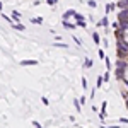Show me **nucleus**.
<instances>
[{"label":"nucleus","instance_id":"obj_1","mask_svg":"<svg viewBox=\"0 0 128 128\" xmlns=\"http://www.w3.org/2000/svg\"><path fill=\"white\" fill-rule=\"evenodd\" d=\"M116 55H118V58L128 56V41L116 40Z\"/></svg>","mask_w":128,"mask_h":128},{"label":"nucleus","instance_id":"obj_2","mask_svg":"<svg viewBox=\"0 0 128 128\" xmlns=\"http://www.w3.org/2000/svg\"><path fill=\"white\" fill-rule=\"evenodd\" d=\"M74 19L77 20V22H75V24H77V28H82V29H87V22H86V17H84L82 14H79V12H77V14L74 16Z\"/></svg>","mask_w":128,"mask_h":128},{"label":"nucleus","instance_id":"obj_3","mask_svg":"<svg viewBox=\"0 0 128 128\" xmlns=\"http://www.w3.org/2000/svg\"><path fill=\"white\" fill-rule=\"evenodd\" d=\"M116 19L120 20V22H126L128 20V9H121L118 12V16H116Z\"/></svg>","mask_w":128,"mask_h":128},{"label":"nucleus","instance_id":"obj_4","mask_svg":"<svg viewBox=\"0 0 128 128\" xmlns=\"http://www.w3.org/2000/svg\"><path fill=\"white\" fill-rule=\"evenodd\" d=\"M125 72H126V68L116 67V68H114V77H116L118 80H125Z\"/></svg>","mask_w":128,"mask_h":128},{"label":"nucleus","instance_id":"obj_5","mask_svg":"<svg viewBox=\"0 0 128 128\" xmlns=\"http://www.w3.org/2000/svg\"><path fill=\"white\" fill-rule=\"evenodd\" d=\"M109 26V19H108V16H102L101 19L96 22V28H108Z\"/></svg>","mask_w":128,"mask_h":128},{"label":"nucleus","instance_id":"obj_6","mask_svg":"<svg viewBox=\"0 0 128 128\" xmlns=\"http://www.w3.org/2000/svg\"><path fill=\"white\" fill-rule=\"evenodd\" d=\"M75 14H77V10H75V9H68V10H65V12H63V16H62V19L68 20L70 17H74Z\"/></svg>","mask_w":128,"mask_h":128},{"label":"nucleus","instance_id":"obj_7","mask_svg":"<svg viewBox=\"0 0 128 128\" xmlns=\"http://www.w3.org/2000/svg\"><path fill=\"white\" fill-rule=\"evenodd\" d=\"M19 63H20V67H32V65H38L40 62L38 60H20Z\"/></svg>","mask_w":128,"mask_h":128},{"label":"nucleus","instance_id":"obj_8","mask_svg":"<svg viewBox=\"0 0 128 128\" xmlns=\"http://www.w3.org/2000/svg\"><path fill=\"white\" fill-rule=\"evenodd\" d=\"M106 106H108V101H102V104H101V111H99V118H101V121L106 120Z\"/></svg>","mask_w":128,"mask_h":128},{"label":"nucleus","instance_id":"obj_9","mask_svg":"<svg viewBox=\"0 0 128 128\" xmlns=\"http://www.w3.org/2000/svg\"><path fill=\"white\" fill-rule=\"evenodd\" d=\"M62 26H63L65 29H68V31H74L77 28V24H72V22H68V20H65V19H62Z\"/></svg>","mask_w":128,"mask_h":128},{"label":"nucleus","instance_id":"obj_10","mask_svg":"<svg viewBox=\"0 0 128 128\" xmlns=\"http://www.w3.org/2000/svg\"><path fill=\"white\" fill-rule=\"evenodd\" d=\"M90 36H92V41H94V44H101V34H99L98 31H94Z\"/></svg>","mask_w":128,"mask_h":128},{"label":"nucleus","instance_id":"obj_11","mask_svg":"<svg viewBox=\"0 0 128 128\" xmlns=\"http://www.w3.org/2000/svg\"><path fill=\"white\" fill-rule=\"evenodd\" d=\"M118 7H116V4L114 2H109V4H106V14H109V12H113V10H116Z\"/></svg>","mask_w":128,"mask_h":128},{"label":"nucleus","instance_id":"obj_12","mask_svg":"<svg viewBox=\"0 0 128 128\" xmlns=\"http://www.w3.org/2000/svg\"><path fill=\"white\" fill-rule=\"evenodd\" d=\"M92 65H94V62H92V58H89V56H86V58H84V68H92Z\"/></svg>","mask_w":128,"mask_h":128},{"label":"nucleus","instance_id":"obj_13","mask_svg":"<svg viewBox=\"0 0 128 128\" xmlns=\"http://www.w3.org/2000/svg\"><path fill=\"white\" fill-rule=\"evenodd\" d=\"M116 7H118L120 10H121V9H128V2H126V0H120L118 4H116Z\"/></svg>","mask_w":128,"mask_h":128},{"label":"nucleus","instance_id":"obj_14","mask_svg":"<svg viewBox=\"0 0 128 128\" xmlns=\"http://www.w3.org/2000/svg\"><path fill=\"white\" fill-rule=\"evenodd\" d=\"M12 19H14V22H20V12L19 10H14L12 12Z\"/></svg>","mask_w":128,"mask_h":128},{"label":"nucleus","instance_id":"obj_15","mask_svg":"<svg viewBox=\"0 0 128 128\" xmlns=\"http://www.w3.org/2000/svg\"><path fill=\"white\" fill-rule=\"evenodd\" d=\"M31 22L36 24V26H41L43 24V17H31Z\"/></svg>","mask_w":128,"mask_h":128},{"label":"nucleus","instance_id":"obj_16","mask_svg":"<svg viewBox=\"0 0 128 128\" xmlns=\"http://www.w3.org/2000/svg\"><path fill=\"white\" fill-rule=\"evenodd\" d=\"M53 46H55V48H63V50H67V48H68V46H67L65 43H60V41H56V43H53Z\"/></svg>","mask_w":128,"mask_h":128},{"label":"nucleus","instance_id":"obj_17","mask_svg":"<svg viewBox=\"0 0 128 128\" xmlns=\"http://www.w3.org/2000/svg\"><path fill=\"white\" fill-rule=\"evenodd\" d=\"M102 82H104L102 75H99V77H98V82H96V89H101V87H102Z\"/></svg>","mask_w":128,"mask_h":128},{"label":"nucleus","instance_id":"obj_18","mask_svg":"<svg viewBox=\"0 0 128 128\" xmlns=\"http://www.w3.org/2000/svg\"><path fill=\"white\" fill-rule=\"evenodd\" d=\"M74 106H75V109H77V111H80V108H82V102H80V99H74Z\"/></svg>","mask_w":128,"mask_h":128},{"label":"nucleus","instance_id":"obj_19","mask_svg":"<svg viewBox=\"0 0 128 128\" xmlns=\"http://www.w3.org/2000/svg\"><path fill=\"white\" fill-rule=\"evenodd\" d=\"M87 5L90 9H96L98 7V0H87Z\"/></svg>","mask_w":128,"mask_h":128},{"label":"nucleus","instance_id":"obj_20","mask_svg":"<svg viewBox=\"0 0 128 128\" xmlns=\"http://www.w3.org/2000/svg\"><path fill=\"white\" fill-rule=\"evenodd\" d=\"M104 65H106V70H111L113 68V63H111V60L106 56V60H104Z\"/></svg>","mask_w":128,"mask_h":128},{"label":"nucleus","instance_id":"obj_21","mask_svg":"<svg viewBox=\"0 0 128 128\" xmlns=\"http://www.w3.org/2000/svg\"><path fill=\"white\" fill-rule=\"evenodd\" d=\"M12 28H14V29H17V31H20V32L26 29V28H24V24H12Z\"/></svg>","mask_w":128,"mask_h":128},{"label":"nucleus","instance_id":"obj_22","mask_svg":"<svg viewBox=\"0 0 128 128\" xmlns=\"http://www.w3.org/2000/svg\"><path fill=\"white\" fill-rule=\"evenodd\" d=\"M98 55L101 60H106V53H104V50H98Z\"/></svg>","mask_w":128,"mask_h":128},{"label":"nucleus","instance_id":"obj_23","mask_svg":"<svg viewBox=\"0 0 128 128\" xmlns=\"http://www.w3.org/2000/svg\"><path fill=\"white\" fill-rule=\"evenodd\" d=\"M102 79H104V82H108V80H109V70H106V72L102 74Z\"/></svg>","mask_w":128,"mask_h":128},{"label":"nucleus","instance_id":"obj_24","mask_svg":"<svg viewBox=\"0 0 128 128\" xmlns=\"http://www.w3.org/2000/svg\"><path fill=\"white\" fill-rule=\"evenodd\" d=\"M2 19H4V20H7V22H10V24H14V22H12L14 19H10V17H7L5 14H2Z\"/></svg>","mask_w":128,"mask_h":128},{"label":"nucleus","instance_id":"obj_25","mask_svg":"<svg viewBox=\"0 0 128 128\" xmlns=\"http://www.w3.org/2000/svg\"><path fill=\"white\" fill-rule=\"evenodd\" d=\"M82 87L87 90V79H86V77H82Z\"/></svg>","mask_w":128,"mask_h":128},{"label":"nucleus","instance_id":"obj_26","mask_svg":"<svg viewBox=\"0 0 128 128\" xmlns=\"http://www.w3.org/2000/svg\"><path fill=\"white\" fill-rule=\"evenodd\" d=\"M72 38H74V43H75V44H79V46L82 44V41H80L79 38H77V36H72Z\"/></svg>","mask_w":128,"mask_h":128},{"label":"nucleus","instance_id":"obj_27","mask_svg":"<svg viewBox=\"0 0 128 128\" xmlns=\"http://www.w3.org/2000/svg\"><path fill=\"white\" fill-rule=\"evenodd\" d=\"M44 2L48 4L50 7H53V5H56V2H55V0H44Z\"/></svg>","mask_w":128,"mask_h":128},{"label":"nucleus","instance_id":"obj_28","mask_svg":"<svg viewBox=\"0 0 128 128\" xmlns=\"http://www.w3.org/2000/svg\"><path fill=\"white\" fill-rule=\"evenodd\" d=\"M32 126H34V128H43L40 123H38V121H32Z\"/></svg>","mask_w":128,"mask_h":128},{"label":"nucleus","instance_id":"obj_29","mask_svg":"<svg viewBox=\"0 0 128 128\" xmlns=\"http://www.w3.org/2000/svg\"><path fill=\"white\" fill-rule=\"evenodd\" d=\"M41 101H43V104H46V106H48V104H50V101H48V99H46V98H41Z\"/></svg>","mask_w":128,"mask_h":128},{"label":"nucleus","instance_id":"obj_30","mask_svg":"<svg viewBox=\"0 0 128 128\" xmlns=\"http://www.w3.org/2000/svg\"><path fill=\"white\" fill-rule=\"evenodd\" d=\"M108 44H109L108 40H102V46H104V48H108Z\"/></svg>","mask_w":128,"mask_h":128},{"label":"nucleus","instance_id":"obj_31","mask_svg":"<svg viewBox=\"0 0 128 128\" xmlns=\"http://www.w3.org/2000/svg\"><path fill=\"white\" fill-rule=\"evenodd\" d=\"M101 128H118L116 125H113V126H104V125H101Z\"/></svg>","mask_w":128,"mask_h":128},{"label":"nucleus","instance_id":"obj_32","mask_svg":"<svg viewBox=\"0 0 128 128\" xmlns=\"http://www.w3.org/2000/svg\"><path fill=\"white\" fill-rule=\"evenodd\" d=\"M120 121H121V123H128V120H126V118H120Z\"/></svg>","mask_w":128,"mask_h":128},{"label":"nucleus","instance_id":"obj_33","mask_svg":"<svg viewBox=\"0 0 128 128\" xmlns=\"http://www.w3.org/2000/svg\"><path fill=\"white\" fill-rule=\"evenodd\" d=\"M55 2H56V4H58V0H55Z\"/></svg>","mask_w":128,"mask_h":128},{"label":"nucleus","instance_id":"obj_34","mask_svg":"<svg viewBox=\"0 0 128 128\" xmlns=\"http://www.w3.org/2000/svg\"><path fill=\"white\" fill-rule=\"evenodd\" d=\"M126 2H128V0H126Z\"/></svg>","mask_w":128,"mask_h":128}]
</instances>
